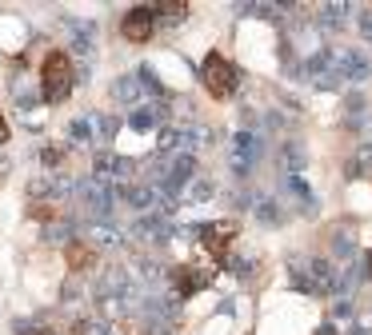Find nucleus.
I'll use <instances>...</instances> for the list:
<instances>
[{"instance_id": "27", "label": "nucleus", "mask_w": 372, "mask_h": 335, "mask_svg": "<svg viewBox=\"0 0 372 335\" xmlns=\"http://www.w3.org/2000/svg\"><path fill=\"white\" fill-rule=\"evenodd\" d=\"M156 12H164V16H172V20H180V16L188 12V4H184V0H164V4H156Z\"/></svg>"}, {"instance_id": "4", "label": "nucleus", "mask_w": 372, "mask_h": 335, "mask_svg": "<svg viewBox=\"0 0 372 335\" xmlns=\"http://www.w3.org/2000/svg\"><path fill=\"white\" fill-rule=\"evenodd\" d=\"M260 152H264V140H260V132H236L232 136V144H228V168H232V175L236 180H248L252 175V168H257Z\"/></svg>"}, {"instance_id": "18", "label": "nucleus", "mask_w": 372, "mask_h": 335, "mask_svg": "<svg viewBox=\"0 0 372 335\" xmlns=\"http://www.w3.org/2000/svg\"><path fill=\"white\" fill-rule=\"evenodd\" d=\"M113 96L116 100H120V104H136V100H140V96H145V88H140V80H136V72H132V76H120L113 84Z\"/></svg>"}, {"instance_id": "14", "label": "nucleus", "mask_w": 372, "mask_h": 335, "mask_svg": "<svg viewBox=\"0 0 372 335\" xmlns=\"http://www.w3.org/2000/svg\"><path fill=\"white\" fill-rule=\"evenodd\" d=\"M252 212L264 227H280L284 223V204L276 196H252Z\"/></svg>"}, {"instance_id": "12", "label": "nucleus", "mask_w": 372, "mask_h": 335, "mask_svg": "<svg viewBox=\"0 0 372 335\" xmlns=\"http://www.w3.org/2000/svg\"><path fill=\"white\" fill-rule=\"evenodd\" d=\"M276 164H280V175H300L308 164V152L300 140H280L276 148Z\"/></svg>"}, {"instance_id": "10", "label": "nucleus", "mask_w": 372, "mask_h": 335, "mask_svg": "<svg viewBox=\"0 0 372 335\" xmlns=\"http://www.w3.org/2000/svg\"><path fill=\"white\" fill-rule=\"evenodd\" d=\"M196 232H200V239H204V248H209L212 255H225L228 243H232V236H236V223H232V220H216V223H200Z\"/></svg>"}, {"instance_id": "33", "label": "nucleus", "mask_w": 372, "mask_h": 335, "mask_svg": "<svg viewBox=\"0 0 372 335\" xmlns=\"http://www.w3.org/2000/svg\"><path fill=\"white\" fill-rule=\"evenodd\" d=\"M0 144H8V120H4V112H0Z\"/></svg>"}, {"instance_id": "23", "label": "nucleus", "mask_w": 372, "mask_h": 335, "mask_svg": "<svg viewBox=\"0 0 372 335\" xmlns=\"http://www.w3.org/2000/svg\"><path fill=\"white\" fill-rule=\"evenodd\" d=\"M72 335H113L104 319H76L72 323Z\"/></svg>"}, {"instance_id": "11", "label": "nucleus", "mask_w": 372, "mask_h": 335, "mask_svg": "<svg viewBox=\"0 0 372 335\" xmlns=\"http://www.w3.org/2000/svg\"><path fill=\"white\" fill-rule=\"evenodd\" d=\"M116 200H124L132 212L145 216V212H152V207L161 204V191H156V184H136V188H124V184H120V188H116Z\"/></svg>"}, {"instance_id": "16", "label": "nucleus", "mask_w": 372, "mask_h": 335, "mask_svg": "<svg viewBox=\"0 0 372 335\" xmlns=\"http://www.w3.org/2000/svg\"><path fill=\"white\" fill-rule=\"evenodd\" d=\"M212 196H216V184H212L209 175H196L193 184L184 188V196H180V204H209Z\"/></svg>"}, {"instance_id": "30", "label": "nucleus", "mask_w": 372, "mask_h": 335, "mask_svg": "<svg viewBox=\"0 0 372 335\" xmlns=\"http://www.w3.org/2000/svg\"><path fill=\"white\" fill-rule=\"evenodd\" d=\"M76 295H81V284H76V280H68V284L60 287V300H65V303H72Z\"/></svg>"}, {"instance_id": "8", "label": "nucleus", "mask_w": 372, "mask_h": 335, "mask_svg": "<svg viewBox=\"0 0 372 335\" xmlns=\"http://www.w3.org/2000/svg\"><path fill=\"white\" fill-rule=\"evenodd\" d=\"M305 271H308V280H312V287H316V295H337L340 268L332 264V259H321V255H312V259H305Z\"/></svg>"}, {"instance_id": "28", "label": "nucleus", "mask_w": 372, "mask_h": 335, "mask_svg": "<svg viewBox=\"0 0 372 335\" xmlns=\"http://www.w3.org/2000/svg\"><path fill=\"white\" fill-rule=\"evenodd\" d=\"M356 28H360V36L372 44V8H360V16H356Z\"/></svg>"}, {"instance_id": "3", "label": "nucleus", "mask_w": 372, "mask_h": 335, "mask_svg": "<svg viewBox=\"0 0 372 335\" xmlns=\"http://www.w3.org/2000/svg\"><path fill=\"white\" fill-rule=\"evenodd\" d=\"M60 32H65L68 56H81V60H88L100 44L97 20H84V16H60Z\"/></svg>"}, {"instance_id": "25", "label": "nucleus", "mask_w": 372, "mask_h": 335, "mask_svg": "<svg viewBox=\"0 0 372 335\" xmlns=\"http://www.w3.org/2000/svg\"><path fill=\"white\" fill-rule=\"evenodd\" d=\"M68 140L72 144H92V128H88V120H72V124H68Z\"/></svg>"}, {"instance_id": "21", "label": "nucleus", "mask_w": 372, "mask_h": 335, "mask_svg": "<svg viewBox=\"0 0 372 335\" xmlns=\"http://www.w3.org/2000/svg\"><path fill=\"white\" fill-rule=\"evenodd\" d=\"M353 175H372V140H364L353 152V160H348V180H353Z\"/></svg>"}, {"instance_id": "2", "label": "nucleus", "mask_w": 372, "mask_h": 335, "mask_svg": "<svg viewBox=\"0 0 372 335\" xmlns=\"http://www.w3.org/2000/svg\"><path fill=\"white\" fill-rule=\"evenodd\" d=\"M200 80H204L209 96L228 100V96L241 88V68L228 60L225 52H209V56H204V64H200Z\"/></svg>"}, {"instance_id": "34", "label": "nucleus", "mask_w": 372, "mask_h": 335, "mask_svg": "<svg viewBox=\"0 0 372 335\" xmlns=\"http://www.w3.org/2000/svg\"><path fill=\"white\" fill-rule=\"evenodd\" d=\"M316 335H337V327H332V323H321V332Z\"/></svg>"}, {"instance_id": "24", "label": "nucleus", "mask_w": 372, "mask_h": 335, "mask_svg": "<svg viewBox=\"0 0 372 335\" xmlns=\"http://www.w3.org/2000/svg\"><path fill=\"white\" fill-rule=\"evenodd\" d=\"M136 80H140V88H145L148 96H164L161 80L152 76V68H148V64H140V68H136Z\"/></svg>"}, {"instance_id": "19", "label": "nucleus", "mask_w": 372, "mask_h": 335, "mask_svg": "<svg viewBox=\"0 0 372 335\" xmlns=\"http://www.w3.org/2000/svg\"><path fill=\"white\" fill-rule=\"evenodd\" d=\"M88 128H92V140H97V144H108L116 132H120V120H116V116H108V112H100V116H92V120H88Z\"/></svg>"}, {"instance_id": "36", "label": "nucleus", "mask_w": 372, "mask_h": 335, "mask_svg": "<svg viewBox=\"0 0 372 335\" xmlns=\"http://www.w3.org/2000/svg\"><path fill=\"white\" fill-rule=\"evenodd\" d=\"M348 335H372V332H369V327H353Z\"/></svg>"}, {"instance_id": "6", "label": "nucleus", "mask_w": 372, "mask_h": 335, "mask_svg": "<svg viewBox=\"0 0 372 335\" xmlns=\"http://www.w3.org/2000/svg\"><path fill=\"white\" fill-rule=\"evenodd\" d=\"M332 56H337V72L340 80H353V84H364L372 76V60L364 48H332Z\"/></svg>"}, {"instance_id": "22", "label": "nucleus", "mask_w": 372, "mask_h": 335, "mask_svg": "<svg viewBox=\"0 0 372 335\" xmlns=\"http://www.w3.org/2000/svg\"><path fill=\"white\" fill-rule=\"evenodd\" d=\"M364 112H369V104H364V96H360V92H353L348 100H344V120H348L353 128L364 120Z\"/></svg>"}, {"instance_id": "13", "label": "nucleus", "mask_w": 372, "mask_h": 335, "mask_svg": "<svg viewBox=\"0 0 372 335\" xmlns=\"http://www.w3.org/2000/svg\"><path fill=\"white\" fill-rule=\"evenodd\" d=\"M65 259H68V268L81 275V271L97 268V248H92L88 239H72V243L65 248Z\"/></svg>"}, {"instance_id": "9", "label": "nucleus", "mask_w": 372, "mask_h": 335, "mask_svg": "<svg viewBox=\"0 0 372 335\" xmlns=\"http://www.w3.org/2000/svg\"><path fill=\"white\" fill-rule=\"evenodd\" d=\"M136 172V164L124 156H113V152H97L92 156V180H129V175Z\"/></svg>"}, {"instance_id": "1", "label": "nucleus", "mask_w": 372, "mask_h": 335, "mask_svg": "<svg viewBox=\"0 0 372 335\" xmlns=\"http://www.w3.org/2000/svg\"><path fill=\"white\" fill-rule=\"evenodd\" d=\"M72 84H76V72H72L68 52H49L45 64H40V92H45V100L49 104H65Z\"/></svg>"}, {"instance_id": "35", "label": "nucleus", "mask_w": 372, "mask_h": 335, "mask_svg": "<svg viewBox=\"0 0 372 335\" xmlns=\"http://www.w3.org/2000/svg\"><path fill=\"white\" fill-rule=\"evenodd\" d=\"M364 275H369V280H372V252L364 255Z\"/></svg>"}, {"instance_id": "26", "label": "nucleus", "mask_w": 372, "mask_h": 335, "mask_svg": "<svg viewBox=\"0 0 372 335\" xmlns=\"http://www.w3.org/2000/svg\"><path fill=\"white\" fill-rule=\"evenodd\" d=\"M129 124L136 128V132H148V128H156V116H152V108H136L129 116Z\"/></svg>"}, {"instance_id": "31", "label": "nucleus", "mask_w": 372, "mask_h": 335, "mask_svg": "<svg viewBox=\"0 0 372 335\" xmlns=\"http://www.w3.org/2000/svg\"><path fill=\"white\" fill-rule=\"evenodd\" d=\"M148 335H177L172 323H148Z\"/></svg>"}, {"instance_id": "17", "label": "nucleus", "mask_w": 372, "mask_h": 335, "mask_svg": "<svg viewBox=\"0 0 372 335\" xmlns=\"http://www.w3.org/2000/svg\"><path fill=\"white\" fill-rule=\"evenodd\" d=\"M353 252H356V227H348V223L332 227V255H337V259H348Z\"/></svg>"}, {"instance_id": "37", "label": "nucleus", "mask_w": 372, "mask_h": 335, "mask_svg": "<svg viewBox=\"0 0 372 335\" xmlns=\"http://www.w3.org/2000/svg\"><path fill=\"white\" fill-rule=\"evenodd\" d=\"M0 180H4V164H0Z\"/></svg>"}, {"instance_id": "20", "label": "nucleus", "mask_w": 372, "mask_h": 335, "mask_svg": "<svg viewBox=\"0 0 372 335\" xmlns=\"http://www.w3.org/2000/svg\"><path fill=\"white\" fill-rule=\"evenodd\" d=\"M88 243L92 248H120V232H116L113 223H92L88 227Z\"/></svg>"}, {"instance_id": "15", "label": "nucleus", "mask_w": 372, "mask_h": 335, "mask_svg": "<svg viewBox=\"0 0 372 335\" xmlns=\"http://www.w3.org/2000/svg\"><path fill=\"white\" fill-rule=\"evenodd\" d=\"M348 12H356L353 4H321V8H316V24H321L324 32H337V28H344Z\"/></svg>"}, {"instance_id": "32", "label": "nucleus", "mask_w": 372, "mask_h": 335, "mask_svg": "<svg viewBox=\"0 0 372 335\" xmlns=\"http://www.w3.org/2000/svg\"><path fill=\"white\" fill-rule=\"evenodd\" d=\"M337 316L348 319V316H353V303H348V300H337Z\"/></svg>"}, {"instance_id": "5", "label": "nucleus", "mask_w": 372, "mask_h": 335, "mask_svg": "<svg viewBox=\"0 0 372 335\" xmlns=\"http://www.w3.org/2000/svg\"><path fill=\"white\" fill-rule=\"evenodd\" d=\"M152 28H156V8L152 4H132L129 12L120 16V36L129 44H145L152 36Z\"/></svg>"}, {"instance_id": "29", "label": "nucleus", "mask_w": 372, "mask_h": 335, "mask_svg": "<svg viewBox=\"0 0 372 335\" xmlns=\"http://www.w3.org/2000/svg\"><path fill=\"white\" fill-rule=\"evenodd\" d=\"M17 335H52V327H40V323H17Z\"/></svg>"}, {"instance_id": "7", "label": "nucleus", "mask_w": 372, "mask_h": 335, "mask_svg": "<svg viewBox=\"0 0 372 335\" xmlns=\"http://www.w3.org/2000/svg\"><path fill=\"white\" fill-rule=\"evenodd\" d=\"M129 287H132V271L129 268H104L100 271V280H97V287H92V300L97 303L120 300Z\"/></svg>"}]
</instances>
